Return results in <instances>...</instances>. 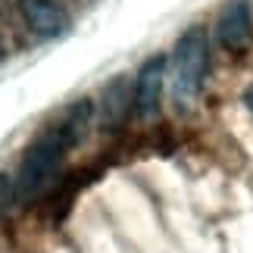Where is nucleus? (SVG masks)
I'll return each instance as SVG.
<instances>
[{
  "mask_svg": "<svg viewBox=\"0 0 253 253\" xmlns=\"http://www.w3.org/2000/svg\"><path fill=\"white\" fill-rule=\"evenodd\" d=\"M216 41L228 53H244L253 41V16L250 0H228L216 22Z\"/></svg>",
  "mask_w": 253,
  "mask_h": 253,
  "instance_id": "20e7f679",
  "label": "nucleus"
},
{
  "mask_svg": "<svg viewBox=\"0 0 253 253\" xmlns=\"http://www.w3.org/2000/svg\"><path fill=\"white\" fill-rule=\"evenodd\" d=\"M166 69H169L166 53H153L141 63L138 75H134V116H138V119H150V116L160 113Z\"/></svg>",
  "mask_w": 253,
  "mask_h": 253,
  "instance_id": "7ed1b4c3",
  "label": "nucleus"
},
{
  "mask_svg": "<svg viewBox=\"0 0 253 253\" xmlns=\"http://www.w3.org/2000/svg\"><path fill=\"white\" fill-rule=\"evenodd\" d=\"M128 113H134V82L128 75H119L103 87V113H100L103 128L116 131L128 119Z\"/></svg>",
  "mask_w": 253,
  "mask_h": 253,
  "instance_id": "423d86ee",
  "label": "nucleus"
},
{
  "mask_svg": "<svg viewBox=\"0 0 253 253\" xmlns=\"http://www.w3.org/2000/svg\"><path fill=\"white\" fill-rule=\"evenodd\" d=\"M94 119V100L91 97H79L63 110L56 122H50L38 138L28 144L22 163L16 172V197L19 203H35L41 200L47 191L53 188L56 175H60L63 160L69 150L87 134V125Z\"/></svg>",
  "mask_w": 253,
  "mask_h": 253,
  "instance_id": "f257e3e1",
  "label": "nucleus"
},
{
  "mask_svg": "<svg viewBox=\"0 0 253 253\" xmlns=\"http://www.w3.org/2000/svg\"><path fill=\"white\" fill-rule=\"evenodd\" d=\"M19 16L28 25V32L35 38L53 41V38L66 35L72 28V16L56 3V0H16Z\"/></svg>",
  "mask_w": 253,
  "mask_h": 253,
  "instance_id": "39448f33",
  "label": "nucleus"
},
{
  "mask_svg": "<svg viewBox=\"0 0 253 253\" xmlns=\"http://www.w3.org/2000/svg\"><path fill=\"white\" fill-rule=\"evenodd\" d=\"M210 69V44L200 25L188 28L172 50V100L178 110H191L207 82Z\"/></svg>",
  "mask_w": 253,
  "mask_h": 253,
  "instance_id": "f03ea898",
  "label": "nucleus"
},
{
  "mask_svg": "<svg viewBox=\"0 0 253 253\" xmlns=\"http://www.w3.org/2000/svg\"><path fill=\"white\" fill-rule=\"evenodd\" d=\"M0 60H3V44H0Z\"/></svg>",
  "mask_w": 253,
  "mask_h": 253,
  "instance_id": "1a4fd4ad",
  "label": "nucleus"
},
{
  "mask_svg": "<svg viewBox=\"0 0 253 253\" xmlns=\"http://www.w3.org/2000/svg\"><path fill=\"white\" fill-rule=\"evenodd\" d=\"M16 200H19V197H16V175L0 172V219H3L9 210H13Z\"/></svg>",
  "mask_w": 253,
  "mask_h": 253,
  "instance_id": "0eeeda50",
  "label": "nucleus"
},
{
  "mask_svg": "<svg viewBox=\"0 0 253 253\" xmlns=\"http://www.w3.org/2000/svg\"><path fill=\"white\" fill-rule=\"evenodd\" d=\"M244 106L253 113V87H247V91H244Z\"/></svg>",
  "mask_w": 253,
  "mask_h": 253,
  "instance_id": "6e6552de",
  "label": "nucleus"
}]
</instances>
